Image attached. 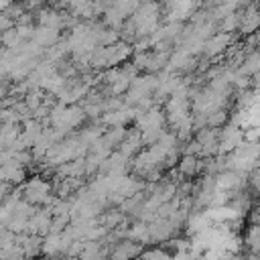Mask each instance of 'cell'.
Masks as SVG:
<instances>
[{
	"label": "cell",
	"instance_id": "6da1fadb",
	"mask_svg": "<svg viewBox=\"0 0 260 260\" xmlns=\"http://www.w3.org/2000/svg\"><path fill=\"white\" fill-rule=\"evenodd\" d=\"M20 193H22V199L35 207H47L49 209L53 199H55L51 195V183L45 181L43 177H32V179L24 181L20 187Z\"/></svg>",
	"mask_w": 260,
	"mask_h": 260
},
{
	"label": "cell",
	"instance_id": "7a4b0ae2",
	"mask_svg": "<svg viewBox=\"0 0 260 260\" xmlns=\"http://www.w3.org/2000/svg\"><path fill=\"white\" fill-rule=\"evenodd\" d=\"M158 16H160V6L158 4H140L138 10L130 16L132 22L136 24V37H150L158 28ZM136 43V41H134Z\"/></svg>",
	"mask_w": 260,
	"mask_h": 260
},
{
	"label": "cell",
	"instance_id": "3957f363",
	"mask_svg": "<svg viewBox=\"0 0 260 260\" xmlns=\"http://www.w3.org/2000/svg\"><path fill=\"white\" fill-rule=\"evenodd\" d=\"M246 142V138H244V130L240 128V126H236V124H228V126H223L221 128V132H219V154H232V152H236L242 144Z\"/></svg>",
	"mask_w": 260,
	"mask_h": 260
},
{
	"label": "cell",
	"instance_id": "277c9868",
	"mask_svg": "<svg viewBox=\"0 0 260 260\" xmlns=\"http://www.w3.org/2000/svg\"><path fill=\"white\" fill-rule=\"evenodd\" d=\"M73 244V240L63 232V234H49L43 238V254L49 258H65L69 246Z\"/></svg>",
	"mask_w": 260,
	"mask_h": 260
},
{
	"label": "cell",
	"instance_id": "5b68a950",
	"mask_svg": "<svg viewBox=\"0 0 260 260\" xmlns=\"http://www.w3.org/2000/svg\"><path fill=\"white\" fill-rule=\"evenodd\" d=\"M142 252H144L142 244H138L130 238H126V240H122L114 246H108V258L110 260H136V258H140Z\"/></svg>",
	"mask_w": 260,
	"mask_h": 260
},
{
	"label": "cell",
	"instance_id": "8992f818",
	"mask_svg": "<svg viewBox=\"0 0 260 260\" xmlns=\"http://www.w3.org/2000/svg\"><path fill=\"white\" fill-rule=\"evenodd\" d=\"M219 128H203L197 130L195 140L201 144V156L213 158L215 154H219Z\"/></svg>",
	"mask_w": 260,
	"mask_h": 260
},
{
	"label": "cell",
	"instance_id": "52a82bcc",
	"mask_svg": "<svg viewBox=\"0 0 260 260\" xmlns=\"http://www.w3.org/2000/svg\"><path fill=\"white\" fill-rule=\"evenodd\" d=\"M51 221H53V213L47 209V207H39L37 213L28 219V225H26V234L30 236H49V230H51Z\"/></svg>",
	"mask_w": 260,
	"mask_h": 260
},
{
	"label": "cell",
	"instance_id": "ba28073f",
	"mask_svg": "<svg viewBox=\"0 0 260 260\" xmlns=\"http://www.w3.org/2000/svg\"><path fill=\"white\" fill-rule=\"evenodd\" d=\"M230 45H232V35L230 32H213L207 41H205V45H203V55H205V59H211V57H217V55H221L225 49H230Z\"/></svg>",
	"mask_w": 260,
	"mask_h": 260
},
{
	"label": "cell",
	"instance_id": "9c48e42d",
	"mask_svg": "<svg viewBox=\"0 0 260 260\" xmlns=\"http://www.w3.org/2000/svg\"><path fill=\"white\" fill-rule=\"evenodd\" d=\"M258 28H260V6L248 4L240 14V32L246 37V35H254Z\"/></svg>",
	"mask_w": 260,
	"mask_h": 260
},
{
	"label": "cell",
	"instance_id": "30bf717a",
	"mask_svg": "<svg viewBox=\"0 0 260 260\" xmlns=\"http://www.w3.org/2000/svg\"><path fill=\"white\" fill-rule=\"evenodd\" d=\"M148 232H150V242H169V240H173V236H177L171 221L162 219V217H156L154 221H150Z\"/></svg>",
	"mask_w": 260,
	"mask_h": 260
},
{
	"label": "cell",
	"instance_id": "8fae6325",
	"mask_svg": "<svg viewBox=\"0 0 260 260\" xmlns=\"http://www.w3.org/2000/svg\"><path fill=\"white\" fill-rule=\"evenodd\" d=\"M26 179V169L18 165L16 160H10L8 165L0 167V181L8 185H22Z\"/></svg>",
	"mask_w": 260,
	"mask_h": 260
},
{
	"label": "cell",
	"instance_id": "7c38bea8",
	"mask_svg": "<svg viewBox=\"0 0 260 260\" xmlns=\"http://www.w3.org/2000/svg\"><path fill=\"white\" fill-rule=\"evenodd\" d=\"M165 8L169 10V14H167L169 22H183L185 18L193 16V10H197L199 4H193V2H171Z\"/></svg>",
	"mask_w": 260,
	"mask_h": 260
},
{
	"label": "cell",
	"instance_id": "4fadbf2b",
	"mask_svg": "<svg viewBox=\"0 0 260 260\" xmlns=\"http://www.w3.org/2000/svg\"><path fill=\"white\" fill-rule=\"evenodd\" d=\"M142 146H144V144H142L140 130H136V128H134V130H128V132H126V138H124V142L120 144V148H118V150H120L124 156H128V158L132 160L138 152H142Z\"/></svg>",
	"mask_w": 260,
	"mask_h": 260
},
{
	"label": "cell",
	"instance_id": "5bb4252c",
	"mask_svg": "<svg viewBox=\"0 0 260 260\" xmlns=\"http://www.w3.org/2000/svg\"><path fill=\"white\" fill-rule=\"evenodd\" d=\"M39 47H43L45 51L55 47L59 41H61V30L57 28H49V26H39L37 24V32H35V39H32Z\"/></svg>",
	"mask_w": 260,
	"mask_h": 260
},
{
	"label": "cell",
	"instance_id": "9a60e30c",
	"mask_svg": "<svg viewBox=\"0 0 260 260\" xmlns=\"http://www.w3.org/2000/svg\"><path fill=\"white\" fill-rule=\"evenodd\" d=\"M177 171L181 177H195L203 171V158L199 156H191V154H183L179 158V165H177Z\"/></svg>",
	"mask_w": 260,
	"mask_h": 260
},
{
	"label": "cell",
	"instance_id": "2e32d148",
	"mask_svg": "<svg viewBox=\"0 0 260 260\" xmlns=\"http://www.w3.org/2000/svg\"><path fill=\"white\" fill-rule=\"evenodd\" d=\"M108 232H114V230H120V228H126V215L120 211V209H108L100 215L98 219Z\"/></svg>",
	"mask_w": 260,
	"mask_h": 260
},
{
	"label": "cell",
	"instance_id": "e0dca14e",
	"mask_svg": "<svg viewBox=\"0 0 260 260\" xmlns=\"http://www.w3.org/2000/svg\"><path fill=\"white\" fill-rule=\"evenodd\" d=\"M240 75H244V77H254V75H258L260 73V51H252V53H248L244 59H242V63H240V67L236 69Z\"/></svg>",
	"mask_w": 260,
	"mask_h": 260
},
{
	"label": "cell",
	"instance_id": "ac0fdd59",
	"mask_svg": "<svg viewBox=\"0 0 260 260\" xmlns=\"http://www.w3.org/2000/svg\"><path fill=\"white\" fill-rule=\"evenodd\" d=\"M126 132H128L126 128H110V130L104 132V136H102L100 140H102V144H104L110 152H114V148H120V144L124 142Z\"/></svg>",
	"mask_w": 260,
	"mask_h": 260
},
{
	"label": "cell",
	"instance_id": "d6986e66",
	"mask_svg": "<svg viewBox=\"0 0 260 260\" xmlns=\"http://www.w3.org/2000/svg\"><path fill=\"white\" fill-rule=\"evenodd\" d=\"M128 238L138 242V244H148L150 242V232H148V223L144 221H134L128 228Z\"/></svg>",
	"mask_w": 260,
	"mask_h": 260
},
{
	"label": "cell",
	"instance_id": "ffe728a7",
	"mask_svg": "<svg viewBox=\"0 0 260 260\" xmlns=\"http://www.w3.org/2000/svg\"><path fill=\"white\" fill-rule=\"evenodd\" d=\"M244 244L250 250V254H260V225H250L244 234Z\"/></svg>",
	"mask_w": 260,
	"mask_h": 260
},
{
	"label": "cell",
	"instance_id": "44dd1931",
	"mask_svg": "<svg viewBox=\"0 0 260 260\" xmlns=\"http://www.w3.org/2000/svg\"><path fill=\"white\" fill-rule=\"evenodd\" d=\"M0 41H2V47H4V49H8V51H16V49L22 45V39H20V35H18V30H16V26H12V28L4 30V32L0 35Z\"/></svg>",
	"mask_w": 260,
	"mask_h": 260
},
{
	"label": "cell",
	"instance_id": "7402d4cb",
	"mask_svg": "<svg viewBox=\"0 0 260 260\" xmlns=\"http://www.w3.org/2000/svg\"><path fill=\"white\" fill-rule=\"evenodd\" d=\"M165 132H167L165 128H146V130H142V132H140V136H142V144L154 146V144L160 140V136H162Z\"/></svg>",
	"mask_w": 260,
	"mask_h": 260
},
{
	"label": "cell",
	"instance_id": "603a6c76",
	"mask_svg": "<svg viewBox=\"0 0 260 260\" xmlns=\"http://www.w3.org/2000/svg\"><path fill=\"white\" fill-rule=\"evenodd\" d=\"M205 118H207V128H219V126L228 120V114H225V110H223V108H219V110L209 112Z\"/></svg>",
	"mask_w": 260,
	"mask_h": 260
},
{
	"label": "cell",
	"instance_id": "cb8c5ba5",
	"mask_svg": "<svg viewBox=\"0 0 260 260\" xmlns=\"http://www.w3.org/2000/svg\"><path fill=\"white\" fill-rule=\"evenodd\" d=\"M0 260H26V256H24L22 248L14 244V246H10V248L0 252Z\"/></svg>",
	"mask_w": 260,
	"mask_h": 260
},
{
	"label": "cell",
	"instance_id": "d4e9b609",
	"mask_svg": "<svg viewBox=\"0 0 260 260\" xmlns=\"http://www.w3.org/2000/svg\"><path fill=\"white\" fill-rule=\"evenodd\" d=\"M219 26H221V32H230V35H232L236 28H240V14H238V12L230 14L228 18H223V20H221V24H219Z\"/></svg>",
	"mask_w": 260,
	"mask_h": 260
},
{
	"label": "cell",
	"instance_id": "484cf974",
	"mask_svg": "<svg viewBox=\"0 0 260 260\" xmlns=\"http://www.w3.org/2000/svg\"><path fill=\"white\" fill-rule=\"evenodd\" d=\"M14 244H16V234H12L8 230H0V252L14 246Z\"/></svg>",
	"mask_w": 260,
	"mask_h": 260
},
{
	"label": "cell",
	"instance_id": "4316f807",
	"mask_svg": "<svg viewBox=\"0 0 260 260\" xmlns=\"http://www.w3.org/2000/svg\"><path fill=\"white\" fill-rule=\"evenodd\" d=\"M16 30H18L22 41H32L35 32H37V26L35 24H16Z\"/></svg>",
	"mask_w": 260,
	"mask_h": 260
},
{
	"label": "cell",
	"instance_id": "83f0119b",
	"mask_svg": "<svg viewBox=\"0 0 260 260\" xmlns=\"http://www.w3.org/2000/svg\"><path fill=\"white\" fill-rule=\"evenodd\" d=\"M24 12H26V10H24V4H10V6L6 8V12H4V14H6L10 20H14V18L18 20Z\"/></svg>",
	"mask_w": 260,
	"mask_h": 260
},
{
	"label": "cell",
	"instance_id": "f1b7e54d",
	"mask_svg": "<svg viewBox=\"0 0 260 260\" xmlns=\"http://www.w3.org/2000/svg\"><path fill=\"white\" fill-rule=\"evenodd\" d=\"M12 26H16L14 24V20H10L4 12H0V35L4 32V30H8V28H12Z\"/></svg>",
	"mask_w": 260,
	"mask_h": 260
},
{
	"label": "cell",
	"instance_id": "f546056e",
	"mask_svg": "<svg viewBox=\"0 0 260 260\" xmlns=\"http://www.w3.org/2000/svg\"><path fill=\"white\" fill-rule=\"evenodd\" d=\"M250 183H252L254 191L260 193V167H256V169L252 171V179H250Z\"/></svg>",
	"mask_w": 260,
	"mask_h": 260
},
{
	"label": "cell",
	"instance_id": "4dcf8cb0",
	"mask_svg": "<svg viewBox=\"0 0 260 260\" xmlns=\"http://www.w3.org/2000/svg\"><path fill=\"white\" fill-rule=\"evenodd\" d=\"M10 89H12V87H10L8 81H2V83H0V102H6V100L10 98Z\"/></svg>",
	"mask_w": 260,
	"mask_h": 260
},
{
	"label": "cell",
	"instance_id": "1f68e13d",
	"mask_svg": "<svg viewBox=\"0 0 260 260\" xmlns=\"http://www.w3.org/2000/svg\"><path fill=\"white\" fill-rule=\"evenodd\" d=\"M252 43H256V45H260V28H258V30L254 32V41H252Z\"/></svg>",
	"mask_w": 260,
	"mask_h": 260
},
{
	"label": "cell",
	"instance_id": "d6a6232c",
	"mask_svg": "<svg viewBox=\"0 0 260 260\" xmlns=\"http://www.w3.org/2000/svg\"><path fill=\"white\" fill-rule=\"evenodd\" d=\"M254 85H256V87H260V73H258V75H254Z\"/></svg>",
	"mask_w": 260,
	"mask_h": 260
},
{
	"label": "cell",
	"instance_id": "836d02e7",
	"mask_svg": "<svg viewBox=\"0 0 260 260\" xmlns=\"http://www.w3.org/2000/svg\"><path fill=\"white\" fill-rule=\"evenodd\" d=\"M100 260H110V258H100Z\"/></svg>",
	"mask_w": 260,
	"mask_h": 260
}]
</instances>
